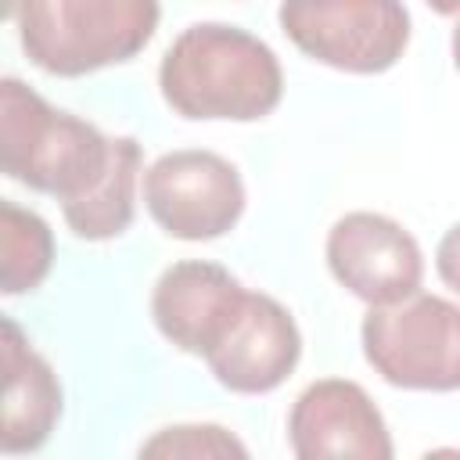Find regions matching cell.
I'll use <instances>...</instances> for the list:
<instances>
[{"label":"cell","instance_id":"obj_1","mask_svg":"<svg viewBox=\"0 0 460 460\" xmlns=\"http://www.w3.org/2000/svg\"><path fill=\"white\" fill-rule=\"evenodd\" d=\"M158 86L183 119L259 122L280 104L284 72L259 36L223 22H198L162 54Z\"/></svg>","mask_w":460,"mask_h":460},{"label":"cell","instance_id":"obj_2","mask_svg":"<svg viewBox=\"0 0 460 460\" xmlns=\"http://www.w3.org/2000/svg\"><path fill=\"white\" fill-rule=\"evenodd\" d=\"M115 137L50 108L22 79L0 83V169L61 205L79 201L111 165Z\"/></svg>","mask_w":460,"mask_h":460},{"label":"cell","instance_id":"obj_3","mask_svg":"<svg viewBox=\"0 0 460 460\" xmlns=\"http://www.w3.org/2000/svg\"><path fill=\"white\" fill-rule=\"evenodd\" d=\"M158 14V0H7L29 61L65 79L137 58Z\"/></svg>","mask_w":460,"mask_h":460},{"label":"cell","instance_id":"obj_4","mask_svg":"<svg viewBox=\"0 0 460 460\" xmlns=\"http://www.w3.org/2000/svg\"><path fill=\"white\" fill-rule=\"evenodd\" d=\"M363 356L395 388L456 392L460 388V305L438 295H410L392 305H370L359 327Z\"/></svg>","mask_w":460,"mask_h":460},{"label":"cell","instance_id":"obj_5","mask_svg":"<svg viewBox=\"0 0 460 460\" xmlns=\"http://www.w3.org/2000/svg\"><path fill=\"white\" fill-rule=\"evenodd\" d=\"M277 22L305 58L352 75L388 72L410 43L402 0H284Z\"/></svg>","mask_w":460,"mask_h":460},{"label":"cell","instance_id":"obj_6","mask_svg":"<svg viewBox=\"0 0 460 460\" xmlns=\"http://www.w3.org/2000/svg\"><path fill=\"white\" fill-rule=\"evenodd\" d=\"M144 205L176 241H216L244 212L241 172L216 151L183 147L151 162L144 172Z\"/></svg>","mask_w":460,"mask_h":460},{"label":"cell","instance_id":"obj_7","mask_svg":"<svg viewBox=\"0 0 460 460\" xmlns=\"http://www.w3.org/2000/svg\"><path fill=\"white\" fill-rule=\"evenodd\" d=\"M334 280L367 305H392L420 291L424 255L410 230L381 212H349L327 234Z\"/></svg>","mask_w":460,"mask_h":460},{"label":"cell","instance_id":"obj_8","mask_svg":"<svg viewBox=\"0 0 460 460\" xmlns=\"http://www.w3.org/2000/svg\"><path fill=\"white\" fill-rule=\"evenodd\" d=\"M244 302L248 291L230 270L205 259H183L158 277L151 291V316L169 345L205 359L226 338Z\"/></svg>","mask_w":460,"mask_h":460},{"label":"cell","instance_id":"obj_9","mask_svg":"<svg viewBox=\"0 0 460 460\" xmlns=\"http://www.w3.org/2000/svg\"><path fill=\"white\" fill-rule=\"evenodd\" d=\"M288 438L298 460L359 456L392 460V438L381 410L363 385L345 377L313 381L288 413Z\"/></svg>","mask_w":460,"mask_h":460},{"label":"cell","instance_id":"obj_10","mask_svg":"<svg viewBox=\"0 0 460 460\" xmlns=\"http://www.w3.org/2000/svg\"><path fill=\"white\" fill-rule=\"evenodd\" d=\"M302 356V334L295 316L270 295L248 291V302L226 338L205 356L216 381L241 395H262L280 388Z\"/></svg>","mask_w":460,"mask_h":460},{"label":"cell","instance_id":"obj_11","mask_svg":"<svg viewBox=\"0 0 460 460\" xmlns=\"http://www.w3.org/2000/svg\"><path fill=\"white\" fill-rule=\"evenodd\" d=\"M61 420V385L50 363L25 341L22 327L4 316V424L0 449L36 453Z\"/></svg>","mask_w":460,"mask_h":460},{"label":"cell","instance_id":"obj_12","mask_svg":"<svg viewBox=\"0 0 460 460\" xmlns=\"http://www.w3.org/2000/svg\"><path fill=\"white\" fill-rule=\"evenodd\" d=\"M137 176H140V144L133 137H115L108 172L79 201L61 205L68 230L79 241H111L126 234L137 212Z\"/></svg>","mask_w":460,"mask_h":460},{"label":"cell","instance_id":"obj_13","mask_svg":"<svg viewBox=\"0 0 460 460\" xmlns=\"http://www.w3.org/2000/svg\"><path fill=\"white\" fill-rule=\"evenodd\" d=\"M54 266V234L43 216L0 201V288L4 295L36 291Z\"/></svg>","mask_w":460,"mask_h":460},{"label":"cell","instance_id":"obj_14","mask_svg":"<svg viewBox=\"0 0 460 460\" xmlns=\"http://www.w3.org/2000/svg\"><path fill=\"white\" fill-rule=\"evenodd\" d=\"M147 456H244L248 449L223 428L216 424H180V428H162L151 442L140 446Z\"/></svg>","mask_w":460,"mask_h":460},{"label":"cell","instance_id":"obj_15","mask_svg":"<svg viewBox=\"0 0 460 460\" xmlns=\"http://www.w3.org/2000/svg\"><path fill=\"white\" fill-rule=\"evenodd\" d=\"M435 270H438L442 284L460 295V223H453V226L442 234L438 252H435Z\"/></svg>","mask_w":460,"mask_h":460},{"label":"cell","instance_id":"obj_16","mask_svg":"<svg viewBox=\"0 0 460 460\" xmlns=\"http://www.w3.org/2000/svg\"><path fill=\"white\" fill-rule=\"evenodd\" d=\"M435 14H446V18H456L460 14V0H424Z\"/></svg>","mask_w":460,"mask_h":460},{"label":"cell","instance_id":"obj_17","mask_svg":"<svg viewBox=\"0 0 460 460\" xmlns=\"http://www.w3.org/2000/svg\"><path fill=\"white\" fill-rule=\"evenodd\" d=\"M453 61H456V68H460V22H456V29H453Z\"/></svg>","mask_w":460,"mask_h":460}]
</instances>
